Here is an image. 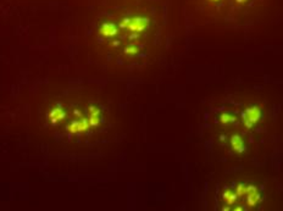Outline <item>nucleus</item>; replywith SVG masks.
Here are the masks:
<instances>
[{
	"instance_id": "obj_1",
	"label": "nucleus",
	"mask_w": 283,
	"mask_h": 211,
	"mask_svg": "<svg viewBox=\"0 0 283 211\" xmlns=\"http://www.w3.org/2000/svg\"><path fill=\"white\" fill-rule=\"evenodd\" d=\"M243 117H244V125L248 128H252L255 123H258L261 119V110L258 107H252L245 109L243 113Z\"/></svg>"
},
{
	"instance_id": "obj_2",
	"label": "nucleus",
	"mask_w": 283,
	"mask_h": 211,
	"mask_svg": "<svg viewBox=\"0 0 283 211\" xmlns=\"http://www.w3.org/2000/svg\"><path fill=\"white\" fill-rule=\"evenodd\" d=\"M245 194L248 195V204L251 205V206L257 205L259 203V200H260V194L258 193L257 187H254V186L246 187Z\"/></svg>"
},
{
	"instance_id": "obj_3",
	"label": "nucleus",
	"mask_w": 283,
	"mask_h": 211,
	"mask_svg": "<svg viewBox=\"0 0 283 211\" xmlns=\"http://www.w3.org/2000/svg\"><path fill=\"white\" fill-rule=\"evenodd\" d=\"M231 146L237 153H239V154L243 153L245 150L244 140H243V138L240 137V135H233V137L231 138Z\"/></svg>"
},
{
	"instance_id": "obj_4",
	"label": "nucleus",
	"mask_w": 283,
	"mask_h": 211,
	"mask_svg": "<svg viewBox=\"0 0 283 211\" xmlns=\"http://www.w3.org/2000/svg\"><path fill=\"white\" fill-rule=\"evenodd\" d=\"M237 197H238V194H237V193H234V192H232L231 189H227V191H226V192L224 193V200H225L226 203H227L228 205H232V204H233L234 201H236Z\"/></svg>"
},
{
	"instance_id": "obj_5",
	"label": "nucleus",
	"mask_w": 283,
	"mask_h": 211,
	"mask_svg": "<svg viewBox=\"0 0 283 211\" xmlns=\"http://www.w3.org/2000/svg\"><path fill=\"white\" fill-rule=\"evenodd\" d=\"M220 121H221L222 125H230V123H233L236 121V116H233L230 113H224L220 116Z\"/></svg>"
},
{
	"instance_id": "obj_6",
	"label": "nucleus",
	"mask_w": 283,
	"mask_h": 211,
	"mask_svg": "<svg viewBox=\"0 0 283 211\" xmlns=\"http://www.w3.org/2000/svg\"><path fill=\"white\" fill-rule=\"evenodd\" d=\"M245 192H246V186L243 185V183L238 185V187H237V194L243 195V194H245Z\"/></svg>"
},
{
	"instance_id": "obj_7",
	"label": "nucleus",
	"mask_w": 283,
	"mask_h": 211,
	"mask_svg": "<svg viewBox=\"0 0 283 211\" xmlns=\"http://www.w3.org/2000/svg\"><path fill=\"white\" fill-rule=\"evenodd\" d=\"M237 2H238V3H244V2H246V0H237Z\"/></svg>"
}]
</instances>
